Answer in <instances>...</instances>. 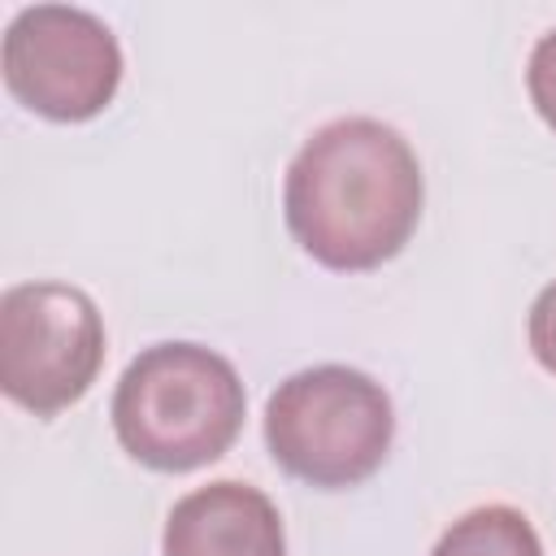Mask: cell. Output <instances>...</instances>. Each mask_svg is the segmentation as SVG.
<instances>
[{"label":"cell","mask_w":556,"mask_h":556,"mask_svg":"<svg viewBox=\"0 0 556 556\" xmlns=\"http://www.w3.org/2000/svg\"><path fill=\"white\" fill-rule=\"evenodd\" d=\"M165 556H287L274 500L248 482H208L169 508Z\"/></svg>","instance_id":"6"},{"label":"cell","mask_w":556,"mask_h":556,"mask_svg":"<svg viewBox=\"0 0 556 556\" xmlns=\"http://www.w3.org/2000/svg\"><path fill=\"white\" fill-rule=\"evenodd\" d=\"M4 83L39 117L87 122L122 83V48L96 13L35 4L4 30Z\"/></svg>","instance_id":"5"},{"label":"cell","mask_w":556,"mask_h":556,"mask_svg":"<svg viewBox=\"0 0 556 556\" xmlns=\"http://www.w3.org/2000/svg\"><path fill=\"white\" fill-rule=\"evenodd\" d=\"M430 556H543V543L526 513L508 504H486L452 521Z\"/></svg>","instance_id":"7"},{"label":"cell","mask_w":556,"mask_h":556,"mask_svg":"<svg viewBox=\"0 0 556 556\" xmlns=\"http://www.w3.org/2000/svg\"><path fill=\"white\" fill-rule=\"evenodd\" d=\"M395 417L382 382L348 365H313L278 382L265 404L269 456L308 486H356L391 447Z\"/></svg>","instance_id":"3"},{"label":"cell","mask_w":556,"mask_h":556,"mask_svg":"<svg viewBox=\"0 0 556 556\" xmlns=\"http://www.w3.org/2000/svg\"><path fill=\"white\" fill-rule=\"evenodd\" d=\"M530 352H534V361L547 369V374H556V282L552 287H543L539 291V300L530 304Z\"/></svg>","instance_id":"9"},{"label":"cell","mask_w":556,"mask_h":556,"mask_svg":"<svg viewBox=\"0 0 556 556\" xmlns=\"http://www.w3.org/2000/svg\"><path fill=\"white\" fill-rule=\"evenodd\" d=\"M104 365V321L87 291L70 282H17L0 300L4 395L52 417L87 395Z\"/></svg>","instance_id":"4"},{"label":"cell","mask_w":556,"mask_h":556,"mask_svg":"<svg viewBox=\"0 0 556 556\" xmlns=\"http://www.w3.org/2000/svg\"><path fill=\"white\" fill-rule=\"evenodd\" d=\"M421 200L417 152L378 117H339L313 130L282 187L295 243L343 274L391 261L413 239Z\"/></svg>","instance_id":"1"},{"label":"cell","mask_w":556,"mask_h":556,"mask_svg":"<svg viewBox=\"0 0 556 556\" xmlns=\"http://www.w3.org/2000/svg\"><path fill=\"white\" fill-rule=\"evenodd\" d=\"M243 382L226 356L200 343H156L139 352L113 391L122 447L161 473L217 460L243 426Z\"/></svg>","instance_id":"2"},{"label":"cell","mask_w":556,"mask_h":556,"mask_svg":"<svg viewBox=\"0 0 556 556\" xmlns=\"http://www.w3.org/2000/svg\"><path fill=\"white\" fill-rule=\"evenodd\" d=\"M526 87H530V100H534L539 117L556 130V26L534 43L530 65H526Z\"/></svg>","instance_id":"8"}]
</instances>
